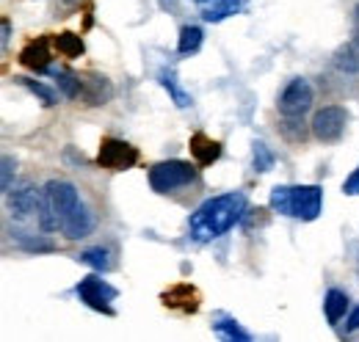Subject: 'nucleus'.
I'll return each mask as SVG.
<instances>
[{
	"label": "nucleus",
	"mask_w": 359,
	"mask_h": 342,
	"mask_svg": "<svg viewBox=\"0 0 359 342\" xmlns=\"http://www.w3.org/2000/svg\"><path fill=\"white\" fill-rule=\"evenodd\" d=\"M243 216H246V196L240 191L213 196L205 205H199L197 213L188 219V234L197 243H210L227 234Z\"/></svg>",
	"instance_id": "1"
},
{
	"label": "nucleus",
	"mask_w": 359,
	"mask_h": 342,
	"mask_svg": "<svg viewBox=\"0 0 359 342\" xmlns=\"http://www.w3.org/2000/svg\"><path fill=\"white\" fill-rule=\"evenodd\" d=\"M271 210L299 221H315L324 207L321 185H276L271 191Z\"/></svg>",
	"instance_id": "2"
},
{
	"label": "nucleus",
	"mask_w": 359,
	"mask_h": 342,
	"mask_svg": "<svg viewBox=\"0 0 359 342\" xmlns=\"http://www.w3.org/2000/svg\"><path fill=\"white\" fill-rule=\"evenodd\" d=\"M81 196L75 191L72 182H64V180H50L42 191V210H39V224L47 232H56V229L64 227V221L81 207Z\"/></svg>",
	"instance_id": "3"
},
{
	"label": "nucleus",
	"mask_w": 359,
	"mask_h": 342,
	"mask_svg": "<svg viewBox=\"0 0 359 342\" xmlns=\"http://www.w3.org/2000/svg\"><path fill=\"white\" fill-rule=\"evenodd\" d=\"M197 180V169L185 160H163L149 169V185L155 194H174Z\"/></svg>",
	"instance_id": "4"
},
{
	"label": "nucleus",
	"mask_w": 359,
	"mask_h": 342,
	"mask_svg": "<svg viewBox=\"0 0 359 342\" xmlns=\"http://www.w3.org/2000/svg\"><path fill=\"white\" fill-rule=\"evenodd\" d=\"M119 296V290L117 287H111L106 279H100V276H86V279H81V284H78V298L89 307V309H94V312H103V315H114V307H111V301Z\"/></svg>",
	"instance_id": "5"
},
{
	"label": "nucleus",
	"mask_w": 359,
	"mask_h": 342,
	"mask_svg": "<svg viewBox=\"0 0 359 342\" xmlns=\"http://www.w3.org/2000/svg\"><path fill=\"white\" fill-rule=\"evenodd\" d=\"M346 124H349V114L346 108L340 105H329V108H321L315 119H312V135L324 144H335L343 138L346 132Z\"/></svg>",
	"instance_id": "6"
},
{
	"label": "nucleus",
	"mask_w": 359,
	"mask_h": 342,
	"mask_svg": "<svg viewBox=\"0 0 359 342\" xmlns=\"http://www.w3.org/2000/svg\"><path fill=\"white\" fill-rule=\"evenodd\" d=\"M138 160V149L130 146L127 141H119V138H103L100 144V155H97V163L108 171H124L130 166H135Z\"/></svg>",
	"instance_id": "7"
},
{
	"label": "nucleus",
	"mask_w": 359,
	"mask_h": 342,
	"mask_svg": "<svg viewBox=\"0 0 359 342\" xmlns=\"http://www.w3.org/2000/svg\"><path fill=\"white\" fill-rule=\"evenodd\" d=\"M312 105V86L304 78H293L285 92L279 94V114L282 116H304Z\"/></svg>",
	"instance_id": "8"
},
{
	"label": "nucleus",
	"mask_w": 359,
	"mask_h": 342,
	"mask_svg": "<svg viewBox=\"0 0 359 342\" xmlns=\"http://www.w3.org/2000/svg\"><path fill=\"white\" fill-rule=\"evenodd\" d=\"M8 207H11V213H14L17 219H28V216H33V213L39 216V210H42L39 191H36L33 185H25V188L8 194Z\"/></svg>",
	"instance_id": "9"
},
{
	"label": "nucleus",
	"mask_w": 359,
	"mask_h": 342,
	"mask_svg": "<svg viewBox=\"0 0 359 342\" xmlns=\"http://www.w3.org/2000/svg\"><path fill=\"white\" fill-rule=\"evenodd\" d=\"M163 304L172 307V309H180V312H197L199 309V293H197V287L180 282V284H174L172 290L163 293Z\"/></svg>",
	"instance_id": "10"
},
{
	"label": "nucleus",
	"mask_w": 359,
	"mask_h": 342,
	"mask_svg": "<svg viewBox=\"0 0 359 342\" xmlns=\"http://www.w3.org/2000/svg\"><path fill=\"white\" fill-rule=\"evenodd\" d=\"M188 149H191V155H194V160L199 166H210V163H216L222 157V144L213 141L205 132H194L191 141H188Z\"/></svg>",
	"instance_id": "11"
},
{
	"label": "nucleus",
	"mask_w": 359,
	"mask_h": 342,
	"mask_svg": "<svg viewBox=\"0 0 359 342\" xmlns=\"http://www.w3.org/2000/svg\"><path fill=\"white\" fill-rule=\"evenodd\" d=\"M19 64L28 67V69H33V72H44V69L50 67V44H47V39L31 42V44L19 53Z\"/></svg>",
	"instance_id": "12"
},
{
	"label": "nucleus",
	"mask_w": 359,
	"mask_h": 342,
	"mask_svg": "<svg viewBox=\"0 0 359 342\" xmlns=\"http://www.w3.org/2000/svg\"><path fill=\"white\" fill-rule=\"evenodd\" d=\"M92 229H94V219H92V213L81 205V207H78V210L64 221L61 232H64L69 240H81V237H86Z\"/></svg>",
	"instance_id": "13"
},
{
	"label": "nucleus",
	"mask_w": 359,
	"mask_h": 342,
	"mask_svg": "<svg viewBox=\"0 0 359 342\" xmlns=\"http://www.w3.org/2000/svg\"><path fill=\"white\" fill-rule=\"evenodd\" d=\"M346 309H349V296L343 290H329L324 298V312H326L329 326H337L340 318L346 315Z\"/></svg>",
	"instance_id": "14"
},
{
	"label": "nucleus",
	"mask_w": 359,
	"mask_h": 342,
	"mask_svg": "<svg viewBox=\"0 0 359 342\" xmlns=\"http://www.w3.org/2000/svg\"><path fill=\"white\" fill-rule=\"evenodd\" d=\"M240 3L238 0H205L202 3V17L208 22H222L230 14H238Z\"/></svg>",
	"instance_id": "15"
},
{
	"label": "nucleus",
	"mask_w": 359,
	"mask_h": 342,
	"mask_svg": "<svg viewBox=\"0 0 359 342\" xmlns=\"http://www.w3.org/2000/svg\"><path fill=\"white\" fill-rule=\"evenodd\" d=\"M160 86L172 94V100H174L177 108H188V105H191V94L180 89V83H177V78H174L172 69H163V72H160Z\"/></svg>",
	"instance_id": "16"
},
{
	"label": "nucleus",
	"mask_w": 359,
	"mask_h": 342,
	"mask_svg": "<svg viewBox=\"0 0 359 342\" xmlns=\"http://www.w3.org/2000/svg\"><path fill=\"white\" fill-rule=\"evenodd\" d=\"M78 259H81V262H86V265H92L94 271H111V268H114L111 251H108V248H103V246L81 251V257H78Z\"/></svg>",
	"instance_id": "17"
},
{
	"label": "nucleus",
	"mask_w": 359,
	"mask_h": 342,
	"mask_svg": "<svg viewBox=\"0 0 359 342\" xmlns=\"http://www.w3.org/2000/svg\"><path fill=\"white\" fill-rule=\"evenodd\" d=\"M213 332H219V334L227 337V340H251V334L240 329L238 320H233V318H227V315H216Z\"/></svg>",
	"instance_id": "18"
},
{
	"label": "nucleus",
	"mask_w": 359,
	"mask_h": 342,
	"mask_svg": "<svg viewBox=\"0 0 359 342\" xmlns=\"http://www.w3.org/2000/svg\"><path fill=\"white\" fill-rule=\"evenodd\" d=\"M199 44H202V28H197V25H185V28L180 31L177 50H180L183 55H191V53H197V50H199Z\"/></svg>",
	"instance_id": "19"
},
{
	"label": "nucleus",
	"mask_w": 359,
	"mask_h": 342,
	"mask_svg": "<svg viewBox=\"0 0 359 342\" xmlns=\"http://www.w3.org/2000/svg\"><path fill=\"white\" fill-rule=\"evenodd\" d=\"M56 47H58V53H61V55H67V58H78V55L83 53V39H81L78 33L64 31V33H58V36H56Z\"/></svg>",
	"instance_id": "20"
},
{
	"label": "nucleus",
	"mask_w": 359,
	"mask_h": 342,
	"mask_svg": "<svg viewBox=\"0 0 359 342\" xmlns=\"http://www.w3.org/2000/svg\"><path fill=\"white\" fill-rule=\"evenodd\" d=\"M251 163H254V171L265 174V171H271V169H274L276 157H274V152H271L262 141H254V144H251Z\"/></svg>",
	"instance_id": "21"
},
{
	"label": "nucleus",
	"mask_w": 359,
	"mask_h": 342,
	"mask_svg": "<svg viewBox=\"0 0 359 342\" xmlns=\"http://www.w3.org/2000/svg\"><path fill=\"white\" fill-rule=\"evenodd\" d=\"M282 127V135L293 144H301L307 138V127H304V119L301 116H285V121L279 124Z\"/></svg>",
	"instance_id": "22"
},
{
	"label": "nucleus",
	"mask_w": 359,
	"mask_h": 342,
	"mask_svg": "<svg viewBox=\"0 0 359 342\" xmlns=\"http://www.w3.org/2000/svg\"><path fill=\"white\" fill-rule=\"evenodd\" d=\"M17 246H19L22 251H28V254H50V251L58 248L50 237H19Z\"/></svg>",
	"instance_id": "23"
},
{
	"label": "nucleus",
	"mask_w": 359,
	"mask_h": 342,
	"mask_svg": "<svg viewBox=\"0 0 359 342\" xmlns=\"http://www.w3.org/2000/svg\"><path fill=\"white\" fill-rule=\"evenodd\" d=\"M56 80H58V89H61V94H64V97H69V100L81 97L83 83H81V78H78V75H72V72H58V75H56Z\"/></svg>",
	"instance_id": "24"
},
{
	"label": "nucleus",
	"mask_w": 359,
	"mask_h": 342,
	"mask_svg": "<svg viewBox=\"0 0 359 342\" xmlns=\"http://www.w3.org/2000/svg\"><path fill=\"white\" fill-rule=\"evenodd\" d=\"M14 80H17L19 86H25L31 94H36L44 105H56V92H53V89H47L44 83H36V80H31V78H14Z\"/></svg>",
	"instance_id": "25"
},
{
	"label": "nucleus",
	"mask_w": 359,
	"mask_h": 342,
	"mask_svg": "<svg viewBox=\"0 0 359 342\" xmlns=\"http://www.w3.org/2000/svg\"><path fill=\"white\" fill-rule=\"evenodd\" d=\"M335 64H337V69H340V72H359L357 50H354L351 44L340 47V50H337V58H335Z\"/></svg>",
	"instance_id": "26"
},
{
	"label": "nucleus",
	"mask_w": 359,
	"mask_h": 342,
	"mask_svg": "<svg viewBox=\"0 0 359 342\" xmlns=\"http://www.w3.org/2000/svg\"><path fill=\"white\" fill-rule=\"evenodd\" d=\"M14 171H17V160H14L11 155H6V157H3V194H11Z\"/></svg>",
	"instance_id": "27"
},
{
	"label": "nucleus",
	"mask_w": 359,
	"mask_h": 342,
	"mask_svg": "<svg viewBox=\"0 0 359 342\" xmlns=\"http://www.w3.org/2000/svg\"><path fill=\"white\" fill-rule=\"evenodd\" d=\"M343 191H346L349 196H357V194H359V169L354 171V174H351V177H349V180H346Z\"/></svg>",
	"instance_id": "28"
},
{
	"label": "nucleus",
	"mask_w": 359,
	"mask_h": 342,
	"mask_svg": "<svg viewBox=\"0 0 359 342\" xmlns=\"http://www.w3.org/2000/svg\"><path fill=\"white\" fill-rule=\"evenodd\" d=\"M349 332H359V307L351 312V318H349Z\"/></svg>",
	"instance_id": "29"
},
{
	"label": "nucleus",
	"mask_w": 359,
	"mask_h": 342,
	"mask_svg": "<svg viewBox=\"0 0 359 342\" xmlns=\"http://www.w3.org/2000/svg\"><path fill=\"white\" fill-rule=\"evenodd\" d=\"M8 36H11V22H8V19H3V47L8 44Z\"/></svg>",
	"instance_id": "30"
},
{
	"label": "nucleus",
	"mask_w": 359,
	"mask_h": 342,
	"mask_svg": "<svg viewBox=\"0 0 359 342\" xmlns=\"http://www.w3.org/2000/svg\"><path fill=\"white\" fill-rule=\"evenodd\" d=\"M81 0H61V8H75Z\"/></svg>",
	"instance_id": "31"
},
{
	"label": "nucleus",
	"mask_w": 359,
	"mask_h": 342,
	"mask_svg": "<svg viewBox=\"0 0 359 342\" xmlns=\"http://www.w3.org/2000/svg\"><path fill=\"white\" fill-rule=\"evenodd\" d=\"M357 273H359V257H357Z\"/></svg>",
	"instance_id": "32"
},
{
	"label": "nucleus",
	"mask_w": 359,
	"mask_h": 342,
	"mask_svg": "<svg viewBox=\"0 0 359 342\" xmlns=\"http://www.w3.org/2000/svg\"><path fill=\"white\" fill-rule=\"evenodd\" d=\"M199 3H205V0H199Z\"/></svg>",
	"instance_id": "33"
}]
</instances>
